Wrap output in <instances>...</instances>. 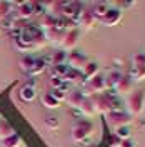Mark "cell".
I'll list each match as a JSON object with an SVG mask.
<instances>
[{"label":"cell","mask_w":145,"mask_h":147,"mask_svg":"<svg viewBox=\"0 0 145 147\" xmlns=\"http://www.w3.org/2000/svg\"><path fill=\"white\" fill-rule=\"evenodd\" d=\"M125 107H127V114L130 117H138L142 115L145 110V92L144 90H135L128 95L127 102H125Z\"/></svg>","instance_id":"6da1fadb"},{"label":"cell","mask_w":145,"mask_h":147,"mask_svg":"<svg viewBox=\"0 0 145 147\" xmlns=\"http://www.w3.org/2000/svg\"><path fill=\"white\" fill-rule=\"evenodd\" d=\"M83 99H85V97L82 95L80 90H70V92H67V99H65V102H67L68 107H72V109H80Z\"/></svg>","instance_id":"4fadbf2b"},{"label":"cell","mask_w":145,"mask_h":147,"mask_svg":"<svg viewBox=\"0 0 145 147\" xmlns=\"http://www.w3.org/2000/svg\"><path fill=\"white\" fill-rule=\"evenodd\" d=\"M79 110L82 112V115H85V117H93L97 114V110L93 107V102L90 100V97H85L83 99V102H82V105Z\"/></svg>","instance_id":"ac0fdd59"},{"label":"cell","mask_w":145,"mask_h":147,"mask_svg":"<svg viewBox=\"0 0 145 147\" xmlns=\"http://www.w3.org/2000/svg\"><path fill=\"white\" fill-rule=\"evenodd\" d=\"M18 95H20V99L23 102H32V100H35L37 90H35L34 85H23L20 89V92H18Z\"/></svg>","instance_id":"9a60e30c"},{"label":"cell","mask_w":145,"mask_h":147,"mask_svg":"<svg viewBox=\"0 0 145 147\" xmlns=\"http://www.w3.org/2000/svg\"><path fill=\"white\" fill-rule=\"evenodd\" d=\"M57 20L58 18H55L54 15H50V13H44L42 15V18H40V25H38V28L40 30H50V28L57 27Z\"/></svg>","instance_id":"2e32d148"},{"label":"cell","mask_w":145,"mask_h":147,"mask_svg":"<svg viewBox=\"0 0 145 147\" xmlns=\"http://www.w3.org/2000/svg\"><path fill=\"white\" fill-rule=\"evenodd\" d=\"M50 94H52L55 99L60 102V104H62V102H65V99H67V90H65V85L62 87V89H57V90H50Z\"/></svg>","instance_id":"f546056e"},{"label":"cell","mask_w":145,"mask_h":147,"mask_svg":"<svg viewBox=\"0 0 145 147\" xmlns=\"http://www.w3.org/2000/svg\"><path fill=\"white\" fill-rule=\"evenodd\" d=\"M122 7H134L135 5V2H124V3H120Z\"/></svg>","instance_id":"d590c367"},{"label":"cell","mask_w":145,"mask_h":147,"mask_svg":"<svg viewBox=\"0 0 145 147\" xmlns=\"http://www.w3.org/2000/svg\"><path fill=\"white\" fill-rule=\"evenodd\" d=\"M100 72V65L97 62H87L85 67L82 69V75H83V79H85V82L87 80H90L93 77H97Z\"/></svg>","instance_id":"5bb4252c"},{"label":"cell","mask_w":145,"mask_h":147,"mask_svg":"<svg viewBox=\"0 0 145 147\" xmlns=\"http://www.w3.org/2000/svg\"><path fill=\"white\" fill-rule=\"evenodd\" d=\"M89 60H87V57L80 52H70V54H67V64H68V69H72V70H80L85 67Z\"/></svg>","instance_id":"ba28073f"},{"label":"cell","mask_w":145,"mask_h":147,"mask_svg":"<svg viewBox=\"0 0 145 147\" xmlns=\"http://www.w3.org/2000/svg\"><path fill=\"white\" fill-rule=\"evenodd\" d=\"M58 125H60V122H58L57 117H47V119H45V127L47 129L55 130V129H58Z\"/></svg>","instance_id":"d6a6232c"},{"label":"cell","mask_w":145,"mask_h":147,"mask_svg":"<svg viewBox=\"0 0 145 147\" xmlns=\"http://www.w3.org/2000/svg\"><path fill=\"white\" fill-rule=\"evenodd\" d=\"M22 146V139L18 134H13L7 139H2L0 140V147H20Z\"/></svg>","instance_id":"7402d4cb"},{"label":"cell","mask_w":145,"mask_h":147,"mask_svg":"<svg viewBox=\"0 0 145 147\" xmlns=\"http://www.w3.org/2000/svg\"><path fill=\"white\" fill-rule=\"evenodd\" d=\"M65 34H67L65 30H62V28H58V27H54V28H50V30H45L44 32V37H45L47 42H52V44H58L60 45Z\"/></svg>","instance_id":"7c38bea8"},{"label":"cell","mask_w":145,"mask_h":147,"mask_svg":"<svg viewBox=\"0 0 145 147\" xmlns=\"http://www.w3.org/2000/svg\"><path fill=\"white\" fill-rule=\"evenodd\" d=\"M120 77H122V74L118 72V70H112V72L105 77V85H107V90L109 89H115V85H117V82L120 80Z\"/></svg>","instance_id":"cb8c5ba5"},{"label":"cell","mask_w":145,"mask_h":147,"mask_svg":"<svg viewBox=\"0 0 145 147\" xmlns=\"http://www.w3.org/2000/svg\"><path fill=\"white\" fill-rule=\"evenodd\" d=\"M64 82L67 84H83L85 82V79H83V75H82L80 70H72V69H68V72L65 74L64 77Z\"/></svg>","instance_id":"e0dca14e"},{"label":"cell","mask_w":145,"mask_h":147,"mask_svg":"<svg viewBox=\"0 0 145 147\" xmlns=\"http://www.w3.org/2000/svg\"><path fill=\"white\" fill-rule=\"evenodd\" d=\"M113 147H115V146H113Z\"/></svg>","instance_id":"8d00e7d4"},{"label":"cell","mask_w":145,"mask_h":147,"mask_svg":"<svg viewBox=\"0 0 145 147\" xmlns=\"http://www.w3.org/2000/svg\"><path fill=\"white\" fill-rule=\"evenodd\" d=\"M93 130H95V127H93L92 122L82 120V122H79V124L72 129V140L73 142H79V144H80V142H85V140L93 134Z\"/></svg>","instance_id":"3957f363"},{"label":"cell","mask_w":145,"mask_h":147,"mask_svg":"<svg viewBox=\"0 0 145 147\" xmlns=\"http://www.w3.org/2000/svg\"><path fill=\"white\" fill-rule=\"evenodd\" d=\"M79 37H80V30L75 27L72 28V30H67V34H65L64 40H62V50H68V52H72L73 49L77 47V44H79Z\"/></svg>","instance_id":"8992f818"},{"label":"cell","mask_w":145,"mask_h":147,"mask_svg":"<svg viewBox=\"0 0 145 147\" xmlns=\"http://www.w3.org/2000/svg\"><path fill=\"white\" fill-rule=\"evenodd\" d=\"M13 5L17 7L13 18H17V20H28L34 15V2H18V3H13Z\"/></svg>","instance_id":"52a82bcc"},{"label":"cell","mask_w":145,"mask_h":147,"mask_svg":"<svg viewBox=\"0 0 145 147\" xmlns=\"http://www.w3.org/2000/svg\"><path fill=\"white\" fill-rule=\"evenodd\" d=\"M145 65V54L134 55V67H144Z\"/></svg>","instance_id":"836d02e7"},{"label":"cell","mask_w":145,"mask_h":147,"mask_svg":"<svg viewBox=\"0 0 145 147\" xmlns=\"http://www.w3.org/2000/svg\"><path fill=\"white\" fill-rule=\"evenodd\" d=\"M47 69V60H44V59H35V62H34V65H32V69L28 70V75H40V74L44 72Z\"/></svg>","instance_id":"d6986e66"},{"label":"cell","mask_w":145,"mask_h":147,"mask_svg":"<svg viewBox=\"0 0 145 147\" xmlns=\"http://www.w3.org/2000/svg\"><path fill=\"white\" fill-rule=\"evenodd\" d=\"M105 120H107V124H109L110 127L115 130V129H118V127L128 125V124L132 122V117L128 115L127 112L118 110V112H109V114H105Z\"/></svg>","instance_id":"5b68a950"},{"label":"cell","mask_w":145,"mask_h":147,"mask_svg":"<svg viewBox=\"0 0 145 147\" xmlns=\"http://www.w3.org/2000/svg\"><path fill=\"white\" fill-rule=\"evenodd\" d=\"M130 136H132V132H130L128 125H124V127L115 129V137H117L120 142H122V140H130Z\"/></svg>","instance_id":"484cf974"},{"label":"cell","mask_w":145,"mask_h":147,"mask_svg":"<svg viewBox=\"0 0 145 147\" xmlns=\"http://www.w3.org/2000/svg\"><path fill=\"white\" fill-rule=\"evenodd\" d=\"M107 10H109V5H107V3H102V2H99V3H95V5H93L92 13H93L95 20H97V22H100V20L103 18V15L107 13Z\"/></svg>","instance_id":"44dd1931"},{"label":"cell","mask_w":145,"mask_h":147,"mask_svg":"<svg viewBox=\"0 0 145 147\" xmlns=\"http://www.w3.org/2000/svg\"><path fill=\"white\" fill-rule=\"evenodd\" d=\"M128 77H130L134 82H144L145 80V65L144 67H132Z\"/></svg>","instance_id":"d4e9b609"},{"label":"cell","mask_w":145,"mask_h":147,"mask_svg":"<svg viewBox=\"0 0 145 147\" xmlns=\"http://www.w3.org/2000/svg\"><path fill=\"white\" fill-rule=\"evenodd\" d=\"M13 134H15V129L12 127L7 120L0 119V140L10 137V136H13Z\"/></svg>","instance_id":"603a6c76"},{"label":"cell","mask_w":145,"mask_h":147,"mask_svg":"<svg viewBox=\"0 0 145 147\" xmlns=\"http://www.w3.org/2000/svg\"><path fill=\"white\" fill-rule=\"evenodd\" d=\"M120 20H122V10L109 9L107 13L103 15V18H102L100 22H102V25H105V27H115V25H118Z\"/></svg>","instance_id":"30bf717a"},{"label":"cell","mask_w":145,"mask_h":147,"mask_svg":"<svg viewBox=\"0 0 145 147\" xmlns=\"http://www.w3.org/2000/svg\"><path fill=\"white\" fill-rule=\"evenodd\" d=\"M107 90V85H105V77L103 75H97V77H93L90 80H87V82L83 84V87H82V95L83 97H92V95H99V94H105Z\"/></svg>","instance_id":"7a4b0ae2"},{"label":"cell","mask_w":145,"mask_h":147,"mask_svg":"<svg viewBox=\"0 0 145 147\" xmlns=\"http://www.w3.org/2000/svg\"><path fill=\"white\" fill-rule=\"evenodd\" d=\"M65 62H67V52H64V50H57L52 55V65H62Z\"/></svg>","instance_id":"83f0119b"},{"label":"cell","mask_w":145,"mask_h":147,"mask_svg":"<svg viewBox=\"0 0 145 147\" xmlns=\"http://www.w3.org/2000/svg\"><path fill=\"white\" fill-rule=\"evenodd\" d=\"M115 147H135V146H134L130 140H122V142H120L118 146H115Z\"/></svg>","instance_id":"e575fe53"},{"label":"cell","mask_w":145,"mask_h":147,"mask_svg":"<svg viewBox=\"0 0 145 147\" xmlns=\"http://www.w3.org/2000/svg\"><path fill=\"white\" fill-rule=\"evenodd\" d=\"M34 62H35V59H32V57H23V59L20 60V69L25 70V72H28V70L32 69Z\"/></svg>","instance_id":"1f68e13d"},{"label":"cell","mask_w":145,"mask_h":147,"mask_svg":"<svg viewBox=\"0 0 145 147\" xmlns=\"http://www.w3.org/2000/svg\"><path fill=\"white\" fill-rule=\"evenodd\" d=\"M113 92H115L117 95H130V94L134 92V80H132L128 75H122L120 80L117 82V85H115Z\"/></svg>","instance_id":"9c48e42d"},{"label":"cell","mask_w":145,"mask_h":147,"mask_svg":"<svg viewBox=\"0 0 145 147\" xmlns=\"http://www.w3.org/2000/svg\"><path fill=\"white\" fill-rule=\"evenodd\" d=\"M42 104L45 105L47 109H58V107H60V102L57 100L50 92H45V94L42 95Z\"/></svg>","instance_id":"ffe728a7"},{"label":"cell","mask_w":145,"mask_h":147,"mask_svg":"<svg viewBox=\"0 0 145 147\" xmlns=\"http://www.w3.org/2000/svg\"><path fill=\"white\" fill-rule=\"evenodd\" d=\"M50 87H52V90H57V89H62L65 85L64 79H60V77H54V75H50Z\"/></svg>","instance_id":"4dcf8cb0"},{"label":"cell","mask_w":145,"mask_h":147,"mask_svg":"<svg viewBox=\"0 0 145 147\" xmlns=\"http://www.w3.org/2000/svg\"><path fill=\"white\" fill-rule=\"evenodd\" d=\"M112 99H113L112 94H99V95H92L90 97L97 114H103V115L112 112Z\"/></svg>","instance_id":"277c9868"},{"label":"cell","mask_w":145,"mask_h":147,"mask_svg":"<svg viewBox=\"0 0 145 147\" xmlns=\"http://www.w3.org/2000/svg\"><path fill=\"white\" fill-rule=\"evenodd\" d=\"M67 72H68V65L67 64L54 65V69H52V75H54V77H60V79H64Z\"/></svg>","instance_id":"f1b7e54d"},{"label":"cell","mask_w":145,"mask_h":147,"mask_svg":"<svg viewBox=\"0 0 145 147\" xmlns=\"http://www.w3.org/2000/svg\"><path fill=\"white\" fill-rule=\"evenodd\" d=\"M77 25H80L82 28H85V30H89V28H93L97 25V20L93 17V13H92V10L89 9H83L80 13V17H79V24Z\"/></svg>","instance_id":"8fae6325"},{"label":"cell","mask_w":145,"mask_h":147,"mask_svg":"<svg viewBox=\"0 0 145 147\" xmlns=\"http://www.w3.org/2000/svg\"><path fill=\"white\" fill-rule=\"evenodd\" d=\"M12 7H13V3L12 2H0V20L5 17H9L12 15Z\"/></svg>","instance_id":"4316f807"}]
</instances>
